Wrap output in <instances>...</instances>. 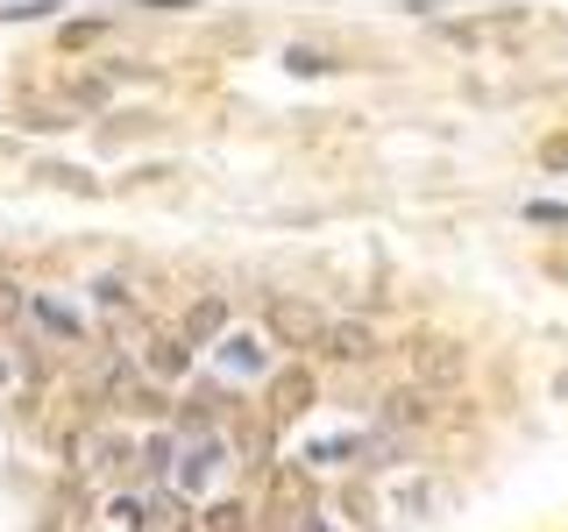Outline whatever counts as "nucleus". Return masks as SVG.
<instances>
[{"label":"nucleus","instance_id":"f257e3e1","mask_svg":"<svg viewBox=\"0 0 568 532\" xmlns=\"http://www.w3.org/2000/svg\"><path fill=\"white\" fill-rule=\"evenodd\" d=\"M221 461H227V440L221 433H185V440H178V461H171V490L178 497H200L213 475H221Z\"/></svg>","mask_w":568,"mask_h":532},{"label":"nucleus","instance_id":"f03ea898","mask_svg":"<svg viewBox=\"0 0 568 532\" xmlns=\"http://www.w3.org/2000/svg\"><path fill=\"white\" fill-rule=\"evenodd\" d=\"M79 469H85V475H121V469H135L129 433H85V440H79Z\"/></svg>","mask_w":568,"mask_h":532},{"label":"nucleus","instance_id":"7ed1b4c3","mask_svg":"<svg viewBox=\"0 0 568 532\" xmlns=\"http://www.w3.org/2000/svg\"><path fill=\"white\" fill-rule=\"evenodd\" d=\"M221 369L227 377H263V369H271V348H263V334H221Z\"/></svg>","mask_w":568,"mask_h":532},{"label":"nucleus","instance_id":"20e7f679","mask_svg":"<svg viewBox=\"0 0 568 532\" xmlns=\"http://www.w3.org/2000/svg\"><path fill=\"white\" fill-rule=\"evenodd\" d=\"M271 319H277V334H284V341H320V334H327V319H320L313 306H298V298H277Z\"/></svg>","mask_w":568,"mask_h":532},{"label":"nucleus","instance_id":"39448f33","mask_svg":"<svg viewBox=\"0 0 568 532\" xmlns=\"http://www.w3.org/2000/svg\"><path fill=\"white\" fill-rule=\"evenodd\" d=\"M29 319H36V327H50L58 341H79V313L58 306V298H29Z\"/></svg>","mask_w":568,"mask_h":532},{"label":"nucleus","instance_id":"423d86ee","mask_svg":"<svg viewBox=\"0 0 568 532\" xmlns=\"http://www.w3.org/2000/svg\"><path fill=\"white\" fill-rule=\"evenodd\" d=\"M320 348L342 355V362H363V355L377 348V341H369V327H327V334H320Z\"/></svg>","mask_w":568,"mask_h":532},{"label":"nucleus","instance_id":"0eeeda50","mask_svg":"<svg viewBox=\"0 0 568 532\" xmlns=\"http://www.w3.org/2000/svg\"><path fill=\"white\" fill-rule=\"evenodd\" d=\"M106 519H114L121 532H150L156 519H150V497H114V504H106Z\"/></svg>","mask_w":568,"mask_h":532},{"label":"nucleus","instance_id":"6e6552de","mask_svg":"<svg viewBox=\"0 0 568 532\" xmlns=\"http://www.w3.org/2000/svg\"><path fill=\"white\" fill-rule=\"evenodd\" d=\"M221 319H227V306H221V298H206V306L185 319V341H192V348H200V341H213V334H221Z\"/></svg>","mask_w":568,"mask_h":532},{"label":"nucleus","instance_id":"1a4fd4ad","mask_svg":"<svg viewBox=\"0 0 568 532\" xmlns=\"http://www.w3.org/2000/svg\"><path fill=\"white\" fill-rule=\"evenodd\" d=\"M405 419H413V426L426 419V405H419V390H398V398H384V426H390V433H398V426H405Z\"/></svg>","mask_w":568,"mask_h":532},{"label":"nucleus","instance_id":"9d476101","mask_svg":"<svg viewBox=\"0 0 568 532\" xmlns=\"http://www.w3.org/2000/svg\"><path fill=\"white\" fill-rule=\"evenodd\" d=\"M185 355H192V341H156L150 369H156V377H178V369H185Z\"/></svg>","mask_w":568,"mask_h":532},{"label":"nucleus","instance_id":"9b49d317","mask_svg":"<svg viewBox=\"0 0 568 532\" xmlns=\"http://www.w3.org/2000/svg\"><path fill=\"white\" fill-rule=\"evenodd\" d=\"M206 532H248V504H213L206 511Z\"/></svg>","mask_w":568,"mask_h":532},{"label":"nucleus","instance_id":"f8f14e48","mask_svg":"<svg viewBox=\"0 0 568 532\" xmlns=\"http://www.w3.org/2000/svg\"><path fill=\"white\" fill-rule=\"evenodd\" d=\"M455 369H462V355L448 341H434V355H426V377H455Z\"/></svg>","mask_w":568,"mask_h":532},{"label":"nucleus","instance_id":"ddd939ff","mask_svg":"<svg viewBox=\"0 0 568 532\" xmlns=\"http://www.w3.org/2000/svg\"><path fill=\"white\" fill-rule=\"evenodd\" d=\"M292 405H306V377H284V383H277V405H271V412L284 419Z\"/></svg>","mask_w":568,"mask_h":532},{"label":"nucleus","instance_id":"4468645a","mask_svg":"<svg viewBox=\"0 0 568 532\" xmlns=\"http://www.w3.org/2000/svg\"><path fill=\"white\" fill-rule=\"evenodd\" d=\"M284 64H292V71H306V79H313V71H327V58H320V50H284Z\"/></svg>","mask_w":568,"mask_h":532},{"label":"nucleus","instance_id":"2eb2a0df","mask_svg":"<svg viewBox=\"0 0 568 532\" xmlns=\"http://www.w3.org/2000/svg\"><path fill=\"white\" fill-rule=\"evenodd\" d=\"M0 383H8V355H0Z\"/></svg>","mask_w":568,"mask_h":532}]
</instances>
